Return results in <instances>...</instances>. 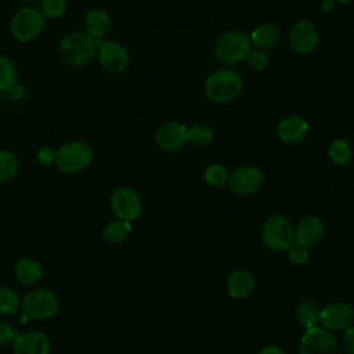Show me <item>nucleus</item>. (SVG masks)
Returning <instances> with one entry per match:
<instances>
[{
    "instance_id": "c85d7f7f",
    "label": "nucleus",
    "mask_w": 354,
    "mask_h": 354,
    "mask_svg": "<svg viewBox=\"0 0 354 354\" xmlns=\"http://www.w3.org/2000/svg\"><path fill=\"white\" fill-rule=\"evenodd\" d=\"M39 8L46 19H59L68 11V0H41Z\"/></svg>"
},
{
    "instance_id": "7ed1b4c3",
    "label": "nucleus",
    "mask_w": 354,
    "mask_h": 354,
    "mask_svg": "<svg viewBox=\"0 0 354 354\" xmlns=\"http://www.w3.org/2000/svg\"><path fill=\"white\" fill-rule=\"evenodd\" d=\"M46 25L47 19L39 7L24 4L12 14L8 29L15 41L26 44L36 40L44 32Z\"/></svg>"
},
{
    "instance_id": "c756f323",
    "label": "nucleus",
    "mask_w": 354,
    "mask_h": 354,
    "mask_svg": "<svg viewBox=\"0 0 354 354\" xmlns=\"http://www.w3.org/2000/svg\"><path fill=\"white\" fill-rule=\"evenodd\" d=\"M228 176H230V173H228L227 167L220 165V163L210 165L205 171V180L212 187L225 185L227 180H228Z\"/></svg>"
},
{
    "instance_id": "ddd939ff",
    "label": "nucleus",
    "mask_w": 354,
    "mask_h": 354,
    "mask_svg": "<svg viewBox=\"0 0 354 354\" xmlns=\"http://www.w3.org/2000/svg\"><path fill=\"white\" fill-rule=\"evenodd\" d=\"M319 322L329 330L346 329L354 322V308L344 301L330 303L322 307Z\"/></svg>"
},
{
    "instance_id": "6ab92c4d",
    "label": "nucleus",
    "mask_w": 354,
    "mask_h": 354,
    "mask_svg": "<svg viewBox=\"0 0 354 354\" xmlns=\"http://www.w3.org/2000/svg\"><path fill=\"white\" fill-rule=\"evenodd\" d=\"M227 289L234 299H246L256 289L254 277L246 270H235L227 279Z\"/></svg>"
},
{
    "instance_id": "412c9836",
    "label": "nucleus",
    "mask_w": 354,
    "mask_h": 354,
    "mask_svg": "<svg viewBox=\"0 0 354 354\" xmlns=\"http://www.w3.org/2000/svg\"><path fill=\"white\" fill-rule=\"evenodd\" d=\"M14 274L22 285H35L41 279L43 268L39 261L29 257H24L17 261L14 267Z\"/></svg>"
},
{
    "instance_id": "58836bf2",
    "label": "nucleus",
    "mask_w": 354,
    "mask_h": 354,
    "mask_svg": "<svg viewBox=\"0 0 354 354\" xmlns=\"http://www.w3.org/2000/svg\"><path fill=\"white\" fill-rule=\"evenodd\" d=\"M333 1H336V3H342V4H344V3H350V1H353V0H333Z\"/></svg>"
},
{
    "instance_id": "4468645a",
    "label": "nucleus",
    "mask_w": 354,
    "mask_h": 354,
    "mask_svg": "<svg viewBox=\"0 0 354 354\" xmlns=\"http://www.w3.org/2000/svg\"><path fill=\"white\" fill-rule=\"evenodd\" d=\"M188 127L178 122H166L155 133V142L163 151H177L188 142Z\"/></svg>"
},
{
    "instance_id": "4be33fe9",
    "label": "nucleus",
    "mask_w": 354,
    "mask_h": 354,
    "mask_svg": "<svg viewBox=\"0 0 354 354\" xmlns=\"http://www.w3.org/2000/svg\"><path fill=\"white\" fill-rule=\"evenodd\" d=\"M321 311H322V306L319 304V301L315 299L307 297L297 304L296 317L304 328H310L319 322Z\"/></svg>"
},
{
    "instance_id": "cd10ccee",
    "label": "nucleus",
    "mask_w": 354,
    "mask_h": 354,
    "mask_svg": "<svg viewBox=\"0 0 354 354\" xmlns=\"http://www.w3.org/2000/svg\"><path fill=\"white\" fill-rule=\"evenodd\" d=\"M213 136H214L213 129L209 124H205V123L194 124L192 127L188 129V133H187L188 141L198 145V147L207 145L213 140Z\"/></svg>"
},
{
    "instance_id": "20e7f679",
    "label": "nucleus",
    "mask_w": 354,
    "mask_h": 354,
    "mask_svg": "<svg viewBox=\"0 0 354 354\" xmlns=\"http://www.w3.org/2000/svg\"><path fill=\"white\" fill-rule=\"evenodd\" d=\"M94 159L93 148L82 140H71L57 148L55 165L69 174H75L87 169Z\"/></svg>"
},
{
    "instance_id": "473e14b6",
    "label": "nucleus",
    "mask_w": 354,
    "mask_h": 354,
    "mask_svg": "<svg viewBox=\"0 0 354 354\" xmlns=\"http://www.w3.org/2000/svg\"><path fill=\"white\" fill-rule=\"evenodd\" d=\"M18 332L11 326L10 322L0 319V346L12 344Z\"/></svg>"
},
{
    "instance_id": "9d476101",
    "label": "nucleus",
    "mask_w": 354,
    "mask_h": 354,
    "mask_svg": "<svg viewBox=\"0 0 354 354\" xmlns=\"http://www.w3.org/2000/svg\"><path fill=\"white\" fill-rule=\"evenodd\" d=\"M111 207L118 218L134 221L141 216L142 201L140 194L134 188L122 185L112 192Z\"/></svg>"
},
{
    "instance_id": "0eeeda50",
    "label": "nucleus",
    "mask_w": 354,
    "mask_h": 354,
    "mask_svg": "<svg viewBox=\"0 0 354 354\" xmlns=\"http://www.w3.org/2000/svg\"><path fill=\"white\" fill-rule=\"evenodd\" d=\"M261 238L266 246L274 252H288L295 242V228L283 216L268 217L261 227Z\"/></svg>"
},
{
    "instance_id": "7c9ffc66",
    "label": "nucleus",
    "mask_w": 354,
    "mask_h": 354,
    "mask_svg": "<svg viewBox=\"0 0 354 354\" xmlns=\"http://www.w3.org/2000/svg\"><path fill=\"white\" fill-rule=\"evenodd\" d=\"M288 257L290 260L292 264L296 266H303L306 263H308L310 260V252L308 248H304L299 243H295L289 250H288Z\"/></svg>"
},
{
    "instance_id": "aec40b11",
    "label": "nucleus",
    "mask_w": 354,
    "mask_h": 354,
    "mask_svg": "<svg viewBox=\"0 0 354 354\" xmlns=\"http://www.w3.org/2000/svg\"><path fill=\"white\" fill-rule=\"evenodd\" d=\"M279 29L272 24H261L254 28L250 33V41L254 48L259 50H270L274 48L279 41Z\"/></svg>"
},
{
    "instance_id": "c9c22d12",
    "label": "nucleus",
    "mask_w": 354,
    "mask_h": 354,
    "mask_svg": "<svg viewBox=\"0 0 354 354\" xmlns=\"http://www.w3.org/2000/svg\"><path fill=\"white\" fill-rule=\"evenodd\" d=\"M257 354H286L281 347H278V346H266V347H263Z\"/></svg>"
},
{
    "instance_id": "f704fd0d",
    "label": "nucleus",
    "mask_w": 354,
    "mask_h": 354,
    "mask_svg": "<svg viewBox=\"0 0 354 354\" xmlns=\"http://www.w3.org/2000/svg\"><path fill=\"white\" fill-rule=\"evenodd\" d=\"M343 346L348 354H354V326L353 325H350L348 328L344 329Z\"/></svg>"
},
{
    "instance_id": "a211bd4d",
    "label": "nucleus",
    "mask_w": 354,
    "mask_h": 354,
    "mask_svg": "<svg viewBox=\"0 0 354 354\" xmlns=\"http://www.w3.org/2000/svg\"><path fill=\"white\" fill-rule=\"evenodd\" d=\"M308 123L301 116L292 115L283 118L277 126V134L286 144L300 142L308 133Z\"/></svg>"
},
{
    "instance_id": "5701e85b",
    "label": "nucleus",
    "mask_w": 354,
    "mask_h": 354,
    "mask_svg": "<svg viewBox=\"0 0 354 354\" xmlns=\"http://www.w3.org/2000/svg\"><path fill=\"white\" fill-rule=\"evenodd\" d=\"M130 232L131 221L118 218L105 224V227L102 228V238L111 245H119L129 236Z\"/></svg>"
},
{
    "instance_id": "b1692460",
    "label": "nucleus",
    "mask_w": 354,
    "mask_h": 354,
    "mask_svg": "<svg viewBox=\"0 0 354 354\" xmlns=\"http://www.w3.org/2000/svg\"><path fill=\"white\" fill-rule=\"evenodd\" d=\"M18 80V68L15 62L4 55L0 54V93L10 91Z\"/></svg>"
},
{
    "instance_id": "4c0bfd02",
    "label": "nucleus",
    "mask_w": 354,
    "mask_h": 354,
    "mask_svg": "<svg viewBox=\"0 0 354 354\" xmlns=\"http://www.w3.org/2000/svg\"><path fill=\"white\" fill-rule=\"evenodd\" d=\"M19 1L26 6H35V4H39L41 0H19Z\"/></svg>"
},
{
    "instance_id": "ea45409f",
    "label": "nucleus",
    "mask_w": 354,
    "mask_h": 354,
    "mask_svg": "<svg viewBox=\"0 0 354 354\" xmlns=\"http://www.w3.org/2000/svg\"><path fill=\"white\" fill-rule=\"evenodd\" d=\"M0 1H4V0H0Z\"/></svg>"
},
{
    "instance_id": "f8f14e48",
    "label": "nucleus",
    "mask_w": 354,
    "mask_h": 354,
    "mask_svg": "<svg viewBox=\"0 0 354 354\" xmlns=\"http://www.w3.org/2000/svg\"><path fill=\"white\" fill-rule=\"evenodd\" d=\"M318 41V32L310 21L303 19L296 22L289 32L290 48L300 55L313 53L317 48Z\"/></svg>"
},
{
    "instance_id": "2f4dec72",
    "label": "nucleus",
    "mask_w": 354,
    "mask_h": 354,
    "mask_svg": "<svg viewBox=\"0 0 354 354\" xmlns=\"http://www.w3.org/2000/svg\"><path fill=\"white\" fill-rule=\"evenodd\" d=\"M248 64L253 71H263L268 64V57L266 51L259 48H252L248 55Z\"/></svg>"
},
{
    "instance_id": "9b49d317",
    "label": "nucleus",
    "mask_w": 354,
    "mask_h": 354,
    "mask_svg": "<svg viewBox=\"0 0 354 354\" xmlns=\"http://www.w3.org/2000/svg\"><path fill=\"white\" fill-rule=\"evenodd\" d=\"M264 184V174L256 166H243L230 173L227 185L238 195H252Z\"/></svg>"
},
{
    "instance_id": "39448f33",
    "label": "nucleus",
    "mask_w": 354,
    "mask_h": 354,
    "mask_svg": "<svg viewBox=\"0 0 354 354\" xmlns=\"http://www.w3.org/2000/svg\"><path fill=\"white\" fill-rule=\"evenodd\" d=\"M21 308L29 319H50L59 311V299L53 290L37 288L22 297Z\"/></svg>"
},
{
    "instance_id": "2eb2a0df",
    "label": "nucleus",
    "mask_w": 354,
    "mask_h": 354,
    "mask_svg": "<svg viewBox=\"0 0 354 354\" xmlns=\"http://www.w3.org/2000/svg\"><path fill=\"white\" fill-rule=\"evenodd\" d=\"M51 342L39 330L18 333L12 342V354H50Z\"/></svg>"
},
{
    "instance_id": "1a4fd4ad",
    "label": "nucleus",
    "mask_w": 354,
    "mask_h": 354,
    "mask_svg": "<svg viewBox=\"0 0 354 354\" xmlns=\"http://www.w3.org/2000/svg\"><path fill=\"white\" fill-rule=\"evenodd\" d=\"M95 58L104 71L113 75L124 72L130 64V54L127 48L112 39L98 40Z\"/></svg>"
},
{
    "instance_id": "e433bc0d",
    "label": "nucleus",
    "mask_w": 354,
    "mask_h": 354,
    "mask_svg": "<svg viewBox=\"0 0 354 354\" xmlns=\"http://www.w3.org/2000/svg\"><path fill=\"white\" fill-rule=\"evenodd\" d=\"M333 6H335V1H333V0H325V1L322 3V10H324V11H330V10L333 8Z\"/></svg>"
},
{
    "instance_id": "f03ea898",
    "label": "nucleus",
    "mask_w": 354,
    "mask_h": 354,
    "mask_svg": "<svg viewBox=\"0 0 354 354\" xmlns=\"http://www.w3.org/2000/svg\"><path fill=\"white\" fill-rule=\"evenodd\" d=\"M243 88V79L241 73L230 68H221L205 79L203 93L205 95L217 104H225L234 101Z\"/></svg>"
},
{
    "instance_id": "a878e982",
    "label": "nucleus",
    "mask_w": 354,
    "mask_h": 354,
    "mask_svg": "<svg viewBox=\"0 0 354 354\" xmlns=\"http://www.w3.org/2000/svg\"><path fill=\"white\" fill-rule=\"evenodd\" d=\"M21 308V296L10 286H0V313L15 314Z\"/></svg>"
},
{
    "instance_id": "f3484780",
    "label": "nucleus",
    "mask_w": 354,
    "mask_h": 354,
    "mask_svg": "<svg viewBox=\"0 0 354 354\" xmlns=\"http://www.w3.org/2000/svg\"><path fill=\"white\" fill-rule=\"evenodd\" d=\"M83 26L90 36L97 40L105 39L112 28V18L111 14L100 7L90 8L86 11L83 18Z\"/></svg>"
},
{
    "instance_id": "bb28decb",
    "label": "nucleus",
    "mask_w": 354,
    "mask_h": 354,
    "mask_svg": "<svg viewBox=\"0 0 354 354\" xmlns=\"http://www.w3.org/2000/svg\"><path fill=\"white\" fill-rule=\"evenodd\" d=\"M328 155L330 158V160L337 165V166H343L346 163H348V160L351 159V147L346 140L337 138L335 141H332V144L329 145L328 149Z\"/></svg>"
},
{
    "instance_id": "f257e3e1",
    "label": "nucleus",
    "mask_w": 354,
    "mask_h": 354,
    "mask_svg": "<svg viewBox=\"0 0 354 354\" xmlns=\"http://www.w3.org/2000/svg\"><path fill=\"white\" fill-rule=\"evenodd\" d=\"M98 40L86 30H72L61 37L57 53L61 61L71 68H83L97 55Z\"/></svg>"
},
{
    "instance_id": "423d86ee",
    "label": "nucleus",
    "mask_w": 354,
    "mask_h": 354,
    "mask_svg": "<svg viewBox=\"0 0 354 354\" xmlns=\"http://www.w3.org/2000/svg\"><path fill=\"white\" fill-rule=\"evenodd\" d=\"M250 50L252 41L248 35L241 30H228L217 39L214 46V55L220 62L232 65L246 59Z\"/></svg>"
},
{
    "instance_id": "393cba45",
    "label": "nucleus",
    "mask_w": 354,
    "mask_h": 354,
    "mask_svg": "<svg viewBox=\"0 0 354 354\" xmlns=\"http://www.w3.org/2000/svg\"><path fill=\"white\" fill-rule=\"evenodd\" d=\"M19 171V163L17 156L7 149H0V183H11Z\"/></svg>"
},
{
    "instance_id": "dca6fc26",
    "label": "nucleus",
    "mask_w": 354,
    "mask_h": 354,
    "mask_svg": "<svg viewBox=\"0 0 354 354\" xmlns=\"http://www.w3.org/2000/svg\"><path fill=\"white\" fill-rule=\"evenodd\" d=\"M324 234L325 225L322 220L317 216H308L295 228V242L304 248H311L322 239Z\"/></svg>"
},
{
    "instance_id": "72a5a7b5",
    "label": "nucleus",
    "mask_w": 354,
    "mask_h": 354,
    "mask_svg": "<svg viewBox=\"0 0 354 354\" xmlns=\"http://www.w3.org/2000/svg\"><path fill=\"white\" fill-rule=\"evenodd\" d=\"M55 152L57 149H54L50 145H41L37 149V160L40 165L43 166H53L55 163Z\"/></svg>"
},
{
    "instance_id": "6e6552de",
    "label": "nucleus",
    "mask_w": 354,
    "mask_h": 354,
    "mask_svg": "<svg viewBox=\"0 0 354 354\" xmlns=\"http://www.w3.org/2000/svg\"><path fill=\"white\" fill-rule=\"evenodd\" d=\"M337 340L332 330L318 324L306 328L297 348V354H336Z\"/></svg>"
}]
</instances>
